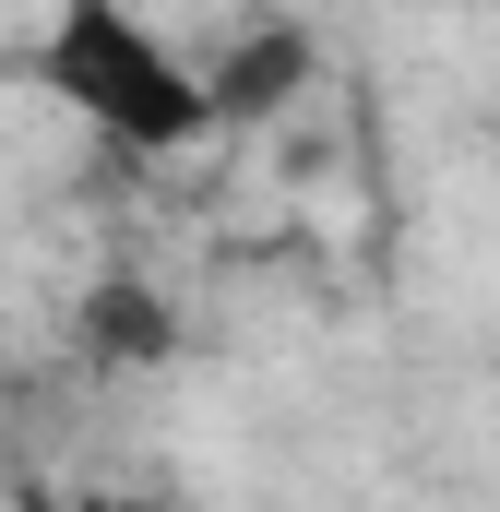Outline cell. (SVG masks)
<instances>
[{"instance_id":"obj_1","label":"cell","mask_w":500,"mask_h":512,"mask_svg":"<svg viewBox=\"0 0 500 512\" xmlns=\"http://www.w3.org/2000/svg\"><path fill=\"white\" fill-rule=\"evenodd\" d=\"M36 84L96 143H120V155H191V143H215L203 60L179 36H155V12H131V0H48Z\"/></svg>"},{"instance_id":"obj_2","label":"cell","mask_w":500,"mask_h":512,"mask_svg":"<svg viewBox=\"0 0 500 512\" xmlns=\"http://www.w3.org/2000/svg\"><path fill=\"white\" fill-rule=\"evenodd\" d=\"M310 72H322V36L298 12H250V24H227V48L203 60V108H215V131H262V120H286L310 96Z\"/></svg>"},{"instance_id":"obj_3","label":"cell","mask_w":500,"mask_h":512,"mask_svg":"<svg viewBox=\"0 0 500 512\" xmlns=\"http://www.w3.org/2000/svg\"><path fill=\"white\" fill-rule=\"evenodd\" d=\"M84 358H96V370H167V358H179V310H167L143 274H108V286L84 298Z\"/></svg>"},{"instance_id":"obj_4","label":"cell","mask_w":500,"mask_h":512,"mask_svg":"<svg viewBox=\"0 0 500 512\" xmlns=\"http://www.w3.org/2000/svg\"><path fill=\"white\" fill-rule=\"evenodd\" d=\"M72 512H167V501H143V489H96V501H72Z\"/></svg>"}]
</instances>
